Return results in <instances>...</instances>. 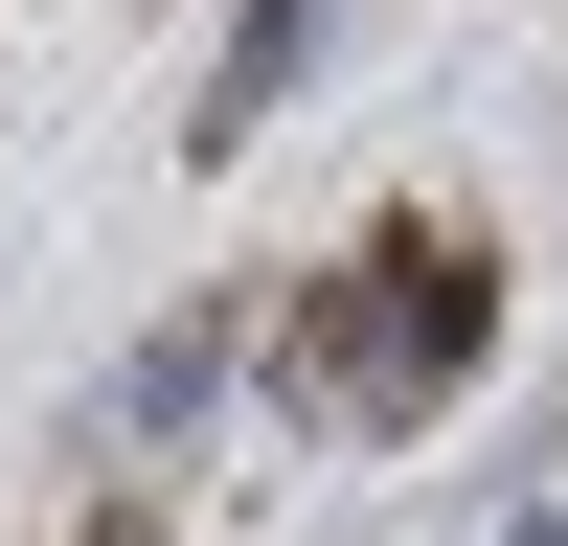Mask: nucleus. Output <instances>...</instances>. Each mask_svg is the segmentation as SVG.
<instances>
[{
	"mask_svg": "<svg viewBox=\"0 0 568 546\" xmlns=\"http://www.w3.org/2000/svg\"><path fill=\"white\" fill-rule=\"evenodd\" d=\"M500 546H546V524H500Z\"/></svg>",
	"mask_w": 568,
	"mask_h": 546,
	"instance_id": "nucleus-2",
	"label": "nucleus"
},
{
	"mask_svg": "<svg viewBox=\"0 0 568 546\" xmlns=\"http://www.w3.org/2000/svg\"><path fill=\"white\" fill-rule=\"evenodd\" d=\"M478 342H500V251H478V228H364L342 296L296 318V410H318V433H409Z\"/></svg>",
	"mask_w": 568,
	"mask_h": 546,
	"instance_id": "nucleus-1",
	"label": "nucleus"
}]
</instances>
